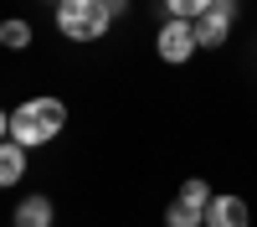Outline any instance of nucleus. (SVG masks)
I'll return each instance as SVG.
<instances>
[{
    "mask_svg": "<svg viewBox=\"0 0 257 227\" xmlns=\"http://www.w3.org/2000/svg\"><path fill=\"white\" fill-rule=\"evenodd\" d=\"M62 124H67V103L62 98H31V103H21L11 114V144L36 150V144H47V139L62 134Z\"/></svg>",
    "mask_w": 257,
    "mask_h": 227,
    "instance_id": "obj_1",
    "label": "nucleus"
},
{
    "mask_svg": "<svg viewBox=\"0 0 257 227\" xmlns=\"http://www.w3.org/2000/svg\"><path fill=\"white\" fill-rule=\"evenodd\" d=\"M231 21H237V6H231V0H211V11L196 21V47H221V41L231 36Z\"/></svg>",
    "mask_w": 257,
    "mask_h": 227,
    "instance_id": "obj_4",
    "label": "nucleus"
},
{
    "mask_svg": "<svg viewBox=\"0 0 257 227\" xmlns=\"http://www.w3.org/2000/svg\"><path fill=\"white\" fill-rule=\"evenodd\" d=\"M6 139H11V114L0 109V144H6Z\"/></svg>",
    "mask_w": 257,
    "mask_h": 227,
    "instance_id": "obj_10",
    "label": "nucleus"
},
{
    "mask_svg": "<svg viewBox=\"0 0 257 227\" xmlns=\"http://www.w3.org/2000/svg\"><path fill=\"white\" fill-rule=\"evenodd\" d=\"M206 227H252V212H247V201H242V196L221 191L216 201L206 206Z\"/></svg>",
    "mask_w": 257,
    "mask_h": 227,
    "instance_id": "obj_5",
    "label": "nucleus"
},
{
    "mask_svg": "<svg viewBox=\"0 0 257 227\" xmlns=\"http://www.w3.org/2000/svg\"><path fill=\"white\" fill-rule=\"evenodd\" d=\"M21 176H26V150L21 144H0V186H21Z\"/></svg>",
    "mask_w": 257,
    "mask_h": 227,
    "instance_id": "obj_7",
    "label": "nucleus"
},
{
    "mask_svg": "<svg viewBox=\"0 0 257 227\" xmlns=\"http://www.w3.org/2000/svg\"><path fill=\"white\" fill-rule=\"evenodd\" d=\"M206 222V206H190V201H170V212H165V227H201Z\"/></svg>",
    "mask_w": 257,
    "mask_h": 227,
    "instance_id": "obj_8",
    "label": "nucleus"
},
{
    "mask_svg": "<svg viewBox=\"0 0 257 227\" xmlns=\"http://www.w3.org/2000/svg\"><path fill=\"white\" fill-rule=\"evenodd\" d=\"M0 47L26 52V47H31V26H26V21H0Z\"/></svg>",
    "mask_w": 257,
    "mask_h": 227,
    "instance_id": "obj_9",
    "label": "nucleus"
},
{
    "mask_svg": "<svg viewBox=\"0 0 257 227\" xmlns=\"http://www.w3.org/2000/svg\"><path fill=\"white\" fill-rule=\"evenodd\" d=\"M16 227H52V201H47V196H21Z\"/></svg>",
    "mask_w": 257,
    "mask_h": 227,
    "instance_id": "obj_6",
    "label": "nucleus"
},
{
    "mask_svg": "<svg viewBox=\"0 0 257 227\" xmlns=\"http://www.w3.org/2000/svg\"><path fill=\"white\" fill-rule=\"evenodd\" d=\"M113 16H123L118 0L113 6H103V0H62L57 6V31L72 36V41H98L103 31H108Z\"/></svg>",
    "mask_w": 257,
    "mask_h": 227,
    "instance_id": "obj_2",
    "label": "nucleus"
},
{
    "mask_svg": "<svg viewBox=\"0 0 257 227\" xmlns=\"http://www.w3.org/2000/svg\"><path fill=\"white\" fill-rule=\"evenodd\" d=\"M155 52L170 62V67H185L201 47H196V31H190L185 21H170V26H160V36H155Z\"/></svg>",
    "mask_w": 257,
    "mask_h": 227,
    "instance_id": "obj_3",
    "label": "nucleus"
}]
</instances>
